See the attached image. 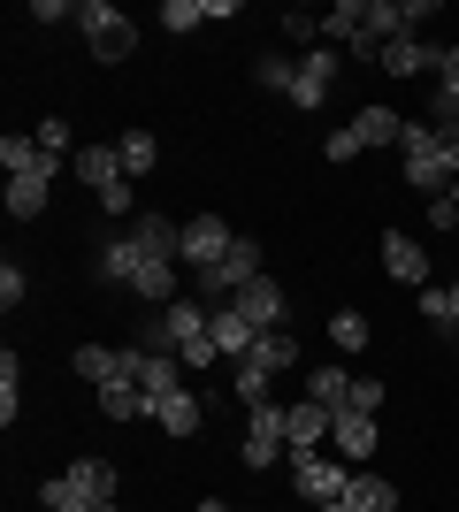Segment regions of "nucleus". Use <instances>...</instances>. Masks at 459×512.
Here are the masks:
<instances>
[{
	"mask_svg": "<svg viewBox=\"0 0 459 512\" xmlns=\"http://www.w3.org/2000/svg\"><path fill=\"white\" fill-rule=\"evenodd\" d=\"M352 138H360V146H398L406 123H398L391 107H360V115H352Z\"/></svg>",
	"mask_w": 459,
	"mask_h": 512,
	"instance_id": "obj_21",
	"label": "nucleus"
},
{
	"mask_svg": "<svg viewBox=\"0 0 459 512\" xmlns=\"http://www.w3.org/2000/svg\"><path fill=\"white\" fill-rule=\"evenodd\" d=\"M77 176H85L92 192H115V184H131V176H123V153H115V146H77Z\"/></svg>",
	"mask_w": 459,
	"mask_h": 512,
	"instance_id": "obj_14",
	"label": "nucleus"
},
{
	"mask_svg": "<svg viewBox=\"0 0 459 512\" xmlns=\"http://www.w3.org/2000/svg\"><path fill=\"white\" fill-rule=\"evenodd\" d=\"M322 512H352V505H345V497H329V505H322Z\"/></svg>",
	"mask_w": 459,
	"mask_h": 512,
	"instance_id": "obj_45",
	"label": "nucleus"
},
{
	"mask_svg": "<svg viewBox=\"0 0 459 512\" xmlns=\"http://www.w3.org/2000/svg\"><path fill=\"white\" fill-rule=\"evenodd\" d=\"M329 92H337V46H306L299 85H291V107H322Z\"/></svg>",
	"mask_w": 459,
	"mask_h": 512,
	"instance_id": "obj_6",
	"label": "nucleus"
},
{
	"mask_svg": "<svg viewBox=\"0 0 459 512\" xmlns=\"http://www.w3.org/2000/svg\"><path fill=\"white\" fill-rule=\"evenodd\" d=\"M69 482H77L92 505H115V467H108V459H92V451H85V459L69 467Z\"/></svg>",
	"mask_w": 459,
	"mask_h": 512,
	"instance_id": "obj_24",
	"label": "nucleus"
},
{
	"mask_svg": "<svg viewBox=\"0 0 459 512\" xmlns=\"http://www.w3.org/2000/svg\"><path fill=\"white\" fill-rule=\"evenodd\" d=\"M230 245H238V230H230L222 214H192V222H184V237H176V260H184V268H215Z\"/></svg>",
	"mask_w": 459,
	"mask_h": 512,
	"instance_id": "obj_4",
	"label": "nucleus"
},
{
	"mask_svg": "<svg viewBox=\"0 0 459 512\" xmlns=\"http://www.w3.org/2000/svg\"><path fill=\"white\" fill-rule=\"evenodd\" d=\"M360 153H368V146L352 138V123H345V130H329V138H322V161H337V169H345V161H360Z\"/></svg>",
	"mask_w": 459,
	"mask_h": 512,
	"instance_id": "obj_33",
	"label": "nucleus"
},
{
	"mask_svg": "<svg viewBox=\"0 0 459 512\" xmlns=\"http://www.w3.org/2000/svg\"><path fill=\"white\" fill-rule=\"evenodd\" d=\"M345 413H383V383H368V375H352V398H345Z\"/></svg>",
	"mask_w": 459,
	"mask_h": 512,
	"instance_id": "obj_34",
	"label": "nucleus"
},
{
	"mask_svg": "<svg viewBox=\"0 0 459 512\" xmlns=\"http://www.w3.org/2000/svg\"><path fill=\"white\" fill-rule=\"evenodd\" d=\"M284 39H306V46H322V16H314V8H291V16H284Z\"/></svg>",
	"mask_w": 459,
	"mask_h": 512,
	"instance_id": "obj_38",
	"label": "nucleus"
},
{
	"mask_svg": "<svg viewBox=\"0 0 459 512\" xmlns=\"http://www.w3.org/2000/svg\"><path fill=\"white\" fill-rule=\"evenodd\" d=\"M23 291H31V276H23L16 260H8V268H0V306H8V314H16V299H23Z\"/></svg>",
	"mask_w": 459,
	"mask_h": 512,
	"instance_id": "obj_41",
	"label": "nucleus"
},
{
	"mask_svg": "<svg viewBox=\"0 0 459 512\" xmlns=\"http://www.w3.org/2000/svg\"><path fill=\"white\" fill-rule=\"evenodd\" d=\"M138 268H146L138 237H108V245H100V276L108 283H138Z\"/></svg>",
	"mask_w": 459,
	"mask_h": 512,
	"instance_id": "obj_20",
	"label": "nucleus"
},
{
	"mask_svg": "<svg viewBox=\"0 0 459 512\" xmlns=\"http://www.w3.org/2000/svg\"><path fill=\"white\" fill-rule=\"evenodd\" d=\"M437 62H444V46H421L414 31H406V39H391V46H383V69H391V77H421V69L437 77Z\"/></svg>",
	"mask_w": 459,
	"mask_h": 512,
	"instance_id": "obj_10",
	"label": "nucleus"
},
{
	"mask_svg": "<svg viewBox=\"0 0 459 512\" xmlns=\"http://www.w3.org/2000/svg\"><path fill=\"white\" fill-rule=\"evenodd\" d=\"M39 505H46V512H115V505H92V497L77 490L69 474H54V482H46V490H39Z\"/></svg>",
	"mask_w": 459,
	"mask_h": 512,
	"instance_id": "obj_29",
	"label": "nucleus"
},
{
	"mask_svg": "<svg viewBox=\"0 0 459 512\" xmlns=\"http://www.w3.org/2000/svg\"><path fill=\"white\" fill-rule=\"evenodd\" d=\"M444 299H452V329H459V283H444Z\"/></svg>",
	"mask_w": 459,
	"mask_h": 512,
	"instance_id": "obj_43",
	"label": "nucleus"
},
{
	"mask_svg": "<svg viewBox=\"0 0 459 512\" xmlns=\"http://www.w3.org/2000/svg\"><path fill=\"white\" fill-rule=\"evenodd\" d=\"M138 253L146 260H176V237H184V222H169V214H138Z\"/></svg>",
	"mask_w": 459,
	"mask_h": 512,
	"instance_id": "obj_17",
	"label": "nucleus"
},
{
	"mask_svg": "<svg viewBox=\"0 0 459 512\" xmlns=\"http://www.w3.org/2000/svg\"><path fill=\"white\" fill-rule=\"evenodd\" d=\"M46 199H54V176H8V214H16V222L46 214Z\"/></svg>",
	"mask_w": 459,
	"mask_h": 512,
	"instance_id": "obj_19",
	"label": "nucleus"
},
{
	"mask_svg": "<svg viewBox=\"0 0 459 512\" xmlns=\"http://www.w3.org/2000/svg\"><path fill=\"white\" fill-rule=\"evenodd\" d=\"M131 291H138V299H153V306H176V260H146Z\"/></svg>",
	"mask_w": 459,
	"mask_h": 512,
	"instance_id": "obj_27",
	"label": "nucleus"
},
{
	"mask_svg": "<svg viewBox=\"0 0 459 512\" xmlns=\"http://www.w3.org/2000/svg\"><path fill=\"white\" fill-rule=\"evenodd\" d=\"M199 512H238V505H222V497H207V505H199Z\"/></svg>",
	"mask_w": 459,
	"mask_h": 512,
	"instance_id": "obj_44",
	"label": "nucleus"
},
{
	"mask_svg": "<svg viewBox=\"0 0 459 512\" xmlns=\"http://www.w3.org/2000/svg\"><path fill=\"white\" fill-rule=\"evenodd\" d=\"M284 451H291V436H284V406H253V421H245V444H238V459H245L253 474H261V467H276Z\"/></svg>",
	"mask_w": 459,
	"mask_h": 512,
	"instance_id": "obj_5",
	"label": "nucleus"
},
{
	"mask_svg": "<svg viewBox=\"0 0 459 512\" xmlns=\"http://www.w3.org/2000/svg\"><path fill=\"white\" fill-rule=\"evenodd\" d=\"M360 31H368V0H337V8H329L322 16V46H360Z\"/></svg>",
	"mask_w": 459,
	"mask_h": 512,
	"instance_id": "obj_13",
	"label": "nucleus"
},
{
	"mask_svg": "<svg viewBox=\"0 0 459 512\" xmlns=\"http://www.w3.org/2000/svg\"><path fill=\"white\" fill-rule=\"evenodd\" d=\"M429 230H459V184H444V192L429 199Z\"/></svg>",
	"mask_w": 459,
	"mask_h": 512,
	"instance_id": "obj_35",
	"label": "nucleus"
},
{
	"mask_svg": "<svg viewBox=\"0 0 459 512\" xmlns=\"http://www.w3.org/2000/svg\"><path fill=\"white\" fill-rule=\"evenodd\" d=\"M368 337H375V321H368V314H352V306L329 321V344H337V352H368Z\"/></svg>",
	"mask_w": 459,
	"mask_h": 512,
	"instance_id": "obj_30",
	"label": "nucleus"
},
{
	"mask_svg": "<svg viewBox=\"0 0 459 512\" xmlns=\"http://www.w3.org/2000/svg\"><path fill=\"white\" fill-rule=\"evenodd\" d=\"M77 375L100 390V383H115V375H131V352H115V344H77Z\"/></svg>",
	"mask_w": 459,
	"mask_h": 512,
	"instance_id": "obj_15",
	"label": "nucleus"
},
{
	"mask_svg": "<svg viewBox=\"0 0 459 512\" xmlns=\"http://www.w3.org/2000/svg\"><path fill=\"white\" fill-rule=\"evenodd\" d=\"M421 314H429V321H444V329H452V299H444V291H421Z\"/></svg>",
	"mask_w": 459,
	"mask_h": 512,
	"instance_id": "obj_42",
	"label": "nucleus"
},
{
	"mask_svg": "<svg viewBox=\"0 0 459 512\" xmlns=\"http://www.w3.org/2000/svg\"><path fill=\"white\" fill-rule=\"evenodd\" d=\"M77 31H85L92 62H131L138 54V23L123 16V8H108V0H85V8H77Z\"/></svg>",
	"mask_w": 459,
	"mask_h": 512,
	"instance_id": "obj_1",
	"label": "nucleus"
},
{
	"mask_svg": "<svg viewBox=\"0 0 459 512\" xmlns=\"http://www.w3.org/2000/svg\"><path fill=\"white\" fill-rule=\"evenodd\" d=\"M100 413H108V421H138V413H146V390H138L131 375H115V383H100Z\"/></svg>",
	"mask_w": 459,
	"mask_h": 512,
	"instance_id": "obj_23",
	"label": "nucleus"
},
{
	"mask_svg": "<svg viewBox=\"0 0 459 512\" xmlns=\"http://www.w3.org/2000/svg\"><path fill=\"white\" fill-rule=\"evenodd\" d=\"M291 490H299L306 505H329V497L352 490V467L345 459H322V451H291Z\"/></svg>",
	"mask_w": 459,
	"mask_h": 512,
	"instance_id": "obj_3",
	"label": "nucleus"
},
{
	"mask_svg": "<svg viewBox=\"0 0 459 512\" xmlns=\"http://www.w3.org/2000/svg\"><path fill=\"white\" fill-rule=\"evenodd\" d=\"M306 398H314L322 413H345V398H352V375H345V367H314V375H306Z\"/></svg>",
	"mask_w": 459,
	"mask_h": 512,
	"instance_id": "obj_22",
	"label": "nucleus"
},
{
	"mask_svg": "<svg viewBox=\"0 0 459 512\" xmlns=\"http://www.w3.org/2000/svg\"><path fill=\"white\" fill-rule=\"evenodd\" d=\"M115 153H123V176H131V184H138V176L153 169V161H161V146H153V130H123V138H115Z\"/></svg>",
	"mask_w": 459,
	"mask_h": 512,
	"instance_id": "obj_28",
	"label": "nucleus"
},
{
	"mask_svg": "<svg viewBox=\"0 0 459 512\" xmlns=\"http://www.w3.org/2000/svg\"><path fill=\"white\" fill-rule=\"evenodd\" d=\"M345 505H352V512H398V490L383 482V474H352Z\"/></svg>",
	"mask_w": 459,
	"mask_h": 512,
	"instance_id": "obj_26",
	"label": "nucleus"
},
{
	"mask_svg": "<svg viewBox=\"0 0 459 512\" xmlns=\"http://www.w3.org/2000/svg\"><path fill=\"white\" fill-rule=\"evenodd\" d=\"M437 100H459V46H444L437 62Z\"/></svg>",
	"mask_w": 459,
	"mask_h": 512,
	"instance_id": "obj_40",
	"label": "nucleus"
},
{
	"mask_svg": "<svg viewBox=\"0 0 459 512\" xmlns=\"http://www.w3.org/2000/svg\"><path fill=\"white\" fill-rule=\"evenodd\" d=\"M207 329H215V352H222V360H245V352H253V337H261L238 306H215V314H207Z\"/></svg>",
	"mask_w": 459,
	"mask_h": 512,
	"instance_id": "obj_9",
	"label": "nucleus"
},
{
	"mask_svg": "<svg viewBox=\"0 0 459 512\" xmlns=\"http://www.w3.org/2000/svg\"><path fill=\"white\" fill-rule=\"evenodd\" d=\"M329 444L345 451V459H368L375 451V421L368 413H329Z\"/></svg>",
	"mask_w": 459,
	"mask_h": 512,
	"instance_id": "obj_16",
	"label": "nucleus"
},
{
	"mask_svg": "<svg viewBox=\"0 0 459 512\" xmlns=\"http://www.w3.org/2000/svg\"><path fill=\"white\" fill-rule=\"evenodd\" d=\"M245 360H261L268 375H284V367H299V337H291V329H261V337H253V352H245Z\"/></svg>",
	"mask_w": 459,
	"mask_h": 512,
	"instance_id": "obj_18",
	"label": "nucleus"
},
{
	"mask_svg": "<svg viewBox=\"0 0 459 512\" xmlns=\"http://www.w3.org/2000/svg\"><path fill=\"white\" fill-rule=\"evenodd\" d=\"M230 306H238V314L253 321V329H284V283H276V276L245 283V291H238V299H230Z\"/></svg>",
	"mask_w": 459,
	"mask_h": 512,
	"instance_id": "obj_8",
	"label": "nucleus"
},
{
	"mask_svg": "<svg viewBox=\"0 0 459 512\" xmlns=\"http://www.w3.org/2000/svg\"><path fill=\"white\" fill-rule=\"evenodd\" d=\"M39 146L62 153V161H77V153H69V123H62V115H46V123H39Z\"/></svg>",
	"mask_w": 459,
	"mask_h": 512,
	"instance_id": "obj_39",
	"label": "nucleus"
},
{
	"mask_svg": "<svg viewBox=\"0 0 459 512\" xmlns=\"http://www.w3.org/2000/svg\"><path fill=\"white\" fill-rule=\"evenodd\" d=\"M261 276H268V268H261V245H253V237H238V245H230V253H222L215 268H199V291L230 306V299L245 291V283H261Z\"/></svg>",
	"mask_w": 459,
	"mask_h": 512,
	"instance_id": "obj_2",
	"label": "nucleus"
},
{
	"mask_svg": "<svg viewBox=\"0 0 459 512\" xmlns=\"http://www.w3.org/2000/svg\"><path fill=\"white\" fill-rule=\"evenodd\" d=\"M383 276H391V283H429V253H421V245H414V237H383Z\"/></svg>",
	"mask_w": 459,
	"mask_h": 512,
	"instance_id": "obj_11",
	"label": "nucleus"
},
{
	"mask_svg": "<svg viewBox=\"0 0 459 512\" xmlns=\"http://www.w3.org/2000/svg\"><path fill=\"white\" fill-rule=\"evenodd\" d=\"M284 436H291V451H322V436H329V413L314 406V398H299V406H284Z\"/></svg>",
	"mask_w": 459,
	"mask_h": 512,
	"instance_id": "obj_12",
	"label": "nucleus"
},
{
	"mask_svg": "<svg viewBox=\"0 0 459 512\" xmlns=\"http://www.w3.org/2000/svg\"><path fill=\"white\" fill-rule=\"evenodd\" d=\"M199 23H207V8H192V0H169V8H161V31H199Z\"/></svg>",
	"mask_w": 459,
	"mask_h": 512,
	"instance_id": "obj_36",
	"label": "nucleus"
},
{
	"mask_svg": "<svg viewBox=\"0 0 459 512\" xmlns=\"http://www.w3.org/2000/svg\"><path fill=\"white\" fill-rule=\"evenodd\" d=\"M268 383H276V375H268L261 360H238V406H276V398H268Z\"/></svg>",
	"mask_w": 459,
	"mask_h": 512,
	"instance_id": "obj_32",
	"label": "nucleus"
},
{
	"mask_svg": "<svg viewBox=\"0 0 459 512\" xmlns=\"http://www.w3.org/2000/svg\"><path fill=\"white\" fill-rule=\"evenodd\" d=\"M131 383L146 390V421H153V406H161L169 390H184V367H176V360H153V352H138V344H131Z\"/></svg>",
	"mask_w": 459,
	"mask_h": 512,
	"instance_id": "obj_7",
	"label": "nucleus"
},
{
	"mask_svg": "<svg viewBox=\"0 0 459 512\" xmlns=\"http://www.w3.org/2000/svg\"><path fill=\"white\" fill-rule=\"evenodd\" d=\"M207 360H222V352H215V329H199V337H184L176 367H207Z\"/></svg>",
	"mask_w": 459,
	"mask_h": 512,
	"instance_id": "obj_37",
	"label": "nucleus"
},
{
	"mask_svg": "<svg viewBox=\"0 0 459 512\" xmlns=\"http://www.w3.org/2000/svg\"><path fill=\"white\" fill-rule=\"evenodd\" d=\"M153 421L169 428V436H199V398H192V390H169V398L153 406Z\"/></svg>",
	"mask_w": 459,
	"mask_h": 512,
	"instance_id": "obj_25",
	"label": "nucleus"
},
{
	"mask_svg": "<svg viewBox=\"0 0 459 512\" xmlns=\"http://www.w3.org/2000/svg\"><path fill=\"white\" fill-rule=\"evenodd\" d=\"M253 85H261V92H284V100H291V85H299V62H284V54H261V62H253Z\"/></svg>",
	"mask_w": 459,
	"mask_h": 512,
	"instance_id": "obj_31",
	"label": "nucleus"
}]
</instances>
